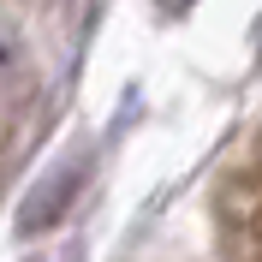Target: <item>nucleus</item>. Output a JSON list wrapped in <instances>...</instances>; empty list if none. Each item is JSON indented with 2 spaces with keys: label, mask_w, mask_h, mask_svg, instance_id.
Wrapping results in <instances>:
<instances>
[{
  "label": "nucleus",
  "mask_w": 262,
  "mask_h": 262,
  "mask_svg": "<svg viewBox=\"0 0 262 262\" xmlns=\"http://www.w3.org/2000/svg\"><path fill=\"white\" fill-rule=\"evenodd\" d=\"M18 72H24V48H18V36L0 24V83H12Z\"/></svg>",
  "instance_id": "obj_2"
},
{
  "label": "nucleus",
  "mask_w": 262,
  "mask_h": 262,
  "mask_svg": "<svg viewBox=\"0 0 262 262\" xmlns=\"http://www.w3.org/2000/svg\"><path fill=\"white\" fill-rule=\"evenodd\" d=\"M238 221H245V227H250V232L262 238V179H256V185L245 191V203H238Z\"/></svg>",
  "instance_id": "obj_3"
},
{
  "label": "nucleus",
  "mask_w": 262,
  "mask_h": 262,
  "mask_svg": "<svg viewBox=\"0 0 262 262\" xmlns=\"http://www.w3.org/2000/svg\"><path fill=\"white\" fill-rule=\"evenodd\" d=\"M66 191H72V167H54V179L42 185V191H30V196H24V214H18V227H24V232L54 227V214H60Z\"/></svg>",
  "instance_id": "obj_1"
}]
</instances>
